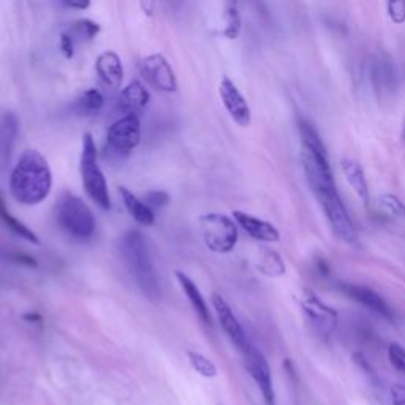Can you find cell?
<instances>
[{"label":"cell","instance_id":"cell-1","mask_svg":"<svg viewBox=\"0 0 405 405\" xmlns=\"http://www.w3.org/2000/svg\"><path fill=\"white\" fill-rule=\"evenodd\" d=\"M51 189L53 173L45 156L35 149L24 151L10 176L13 198L21 205L37 206L46 200Z\"/></svg>","mask_w":405,"mask_h":405},{"label":"cell","instance_id":"cell-2","mask_svg":"<svg viewBox=\"0 0 405 405\" xmlns=\"http://www.w3.org/2000/svg\"><path fill=\"white\" fill-rule=\"evenodd\" d=\"M124 261L131 277L138 283L141 292L149 301L157 303L162 298L160 281H158L154 261H152L147 241L138 229H130L120 238L119 243Z\"/></svg>","mask_w":405,"mask_h":405},{"label":"cell","instance_id":"cell-3","mask_svg":"<svg viewBox=\"0 0 405 405\" xmlns=\"http://www.w3.org/2000/svg\"><path fill=\"white\" fill-rule=\"evenodd\" d=\"M79 169L86 194L91 196V200L100 206L102 209H111V196H109L105 174L98 167L95 141L91 133H84L83 136V152H81Z\"/></svg>","mask_w":405,"mask_h":405},{"label":"cell","instance_id":"cell-4","mask_svg":"<svg viewBox=\"0 0 405 405\" xmlns=\"http://www.w3.org/2000/svg\"><path fill=\"white\" fill-rule=\"evenodd\" d=\"M57 220L70 236L89 239L95 233V217L86 202L72 194H64L57 205Z\"/></svg>","mask_w":405,"mask_h":405},{"label":"cell","instance_id":"cell-5","mask_svg":"<svg viewBox=\"0 0 405 405\" xmlns=\"http://www.w3.org/2000/svg\"><path fill=\"white\" fill-rule=\"evenodd\" d=\"M202 239L206 247L216 254H228L238 244V227L232 218L225 214H205L200 217Z\"/></svg>","mask_w":405,"mask_h":405},{"label":"cell","instance_id":"cell-6","mask_svg":"<svg viewBox=\"0 0 405 405\" xmlns=\"http://www.w3.org/2000/svg\"><path fill=\"white\" fill-rule=\"evenodd\" d=\"M140 141L141 124L138 114H125L106 131V152L117 158H124L140 144Z\"/></svg>","mask_w":405,"mask_h":405},{"label":"cell","instance_id":"cell-7","mask_svg":"<svg viewBox=\"0 0 405 405\" xmlns=\"http://www.w3.org/2000/svg\"><path fill=\"white\" fill-rule=\"evenodd\" d=\"M317 200L323 207V212H325L332 232L348 244L357 243V229H355L352 218H350L346 206H343L341 196H339V191L334 190L317 195Z\"/></svg>","mask_w":405,"mask_h":405},{"label":"cell","instance_id":"cell-8","mask_svg":"<svg viewBox=\"0 0 405 405\" xmlns=\"http://www.w3.org/2000/svg\"><path fill=\"white\" fill-rule=\"evenodd\" d=\"M301 309H303L304 315L308 317V320L317 334H320L321 337H330L332 331L336 330L337 325V312L330 305L323 303V301L317 296L310 290H304L303 294L299 298Z\"/></svg>","mask_w":405,"mask_h":405},{"label":"cell","instance_id":"cell-9","mask_svg":"<svg viewBox=\"0 0 405 405\" xmlns=\"http://www.w3.org/2000/svg\"><path fill=\"white\" fill-rule=\"evenodd\" d=\"M140 73L156 91L171 92L178 91V79L168 60L162 54H152L140 62Z\"/></svg>","mask_w":405,"mask_h":405},{"label":"cell","instance_id":"cell-10","mask_svg":"<svg viewBox=\"0 0 405 405\" xmlns=\"http://www.w3.org/2000/svg\"><path fill=\"white\" fill-rule=\"evenodd\" d=\"M245 357V364L250 372L252 379L255 380L256 386L261 393L263 399L267 405H276V393H274V383H272V374L271 368L267 364V359L265 358L260 350L255 347H250Z\"/></svg>","mask_w":405,"mask_h":405},{"label":"cell","instance_id":"cell-11","mask_svg":"<svg viewBox=\"0 0 405 405\" xmlns=\"http://www.w3.org/2000/svg\"><path fill=\"white\" fill-rule=\"evenodd\" d=\"M212 304H214L218 321H220L223 331L227 332L229 341H232L234 346H236L239 352H243L244 355L247 353L252 347L249 339H247V334H245L244 328L241 326L239 320L236 319V315L233 314V310L228 305L227 301L223 299L218 293H214L212 294Z\"/></svg>","mask_w":405,"mask_h":405},{"label":"cell","instance_id":"cell-12","mask_svg":"<svg viewBox=\"0 0 405 405\" xmlns=\"http://www.w3.org/2000/svg\"><path fill=\"white\" fill-rule=\"evenodd\" d=\"M218 92H220L223 106H225L234 122H236L239 127H249L252 120L250 108L247 105V102H245L244 95L239 92L236 84L225 76V78H222L220 81Z\"/></svg>","mask_w":405,"mask_h":405},{"label":"cell","instance_id":"cell-13","mask_svg":"<svg viewBox=\"0 0 405 405\" xmlns=\"http://www.w3.org/2000/svg\"><path fill=\"white\" fill-rule=\"evenodd\" d=\"M339 290L343 294H347L350 299L357 301V303L364 305V308H368L372 312H375V314L385 317V319H391V309L388 308L385 299L379 293H375L374 290L363 285H355V283H341Z\"/></svg>","mask_w":405,"mask_h":405},{"label":"cell","instance_id":"cell-14","mask_svg":"<svg viewBox=\"0 0 405 405\" xmlns=\"http://www.w3.org/2000/svg\"><path fill=\"white\" fill-rule=\"evenodd\" d=\"M233 217L234 220L239 223L241 228H243L245 233H249L254 239L263 241V243H277V241L281 239L279 229L267 220L245 214L243 211H234Z\"/></svg>","mask_w":405,"mask_h":405},{"label":"cell","instance_id":"cell-15","mask_svg":"<svg viewBox=\"0 0 405 405\" xmlns=\"http://www.w3.org/2000/svg\"><path fill=\"white\" fill-rule=\"evenodd\" d=\"M97 75L106 86L119 89L124 79L122 60L114 51H103L95 62Z\"/></svg>","mask_w":405,"mask_h":405},{"label":"cell","instance_id":"cell-16","mask_svg":"<svg viewBox=\"0 0 405 405\" xmlns=\"http://www.w3.org/2000/svg\"><path fill=\"white\" fill-rule=\"evenodd\" d=\"M370 79L372 84H374V89L382 97L391 95L397 89V76L391 60H385L382 57L374 60L370 68Z\"/></svg>","mask_w":405,"mask_h":405},{"label":"cell","instance_id":"cell-17","mask_svg":"<svg viewBox=\"0 0 405 405\" xmlns=\"http://www.w3.org/2000/svg\"><path fill=\"white\" fill-rule=\"evenodd\" d=\"M341 168L347 182L350 184V187L355 190V194H357L358 198L363 201V205L368 206L370 195L368 179H366L363 167H361L357 160H353V158H343L341 162Z\"/></svg>","mask_w":405,"mask_h":405},{"label":"cell","instance_id":"cell-18","mask_svg":"<svg viewBox=\"0 0 405 405\" xmlns=\"http://www.w3.org/2000/svg\"><path fill=\"white\" fill-rule=\"evenodd\" d=\"M149 92L140 81H131V83L120 92L119 106L127 114H138L149 103Z\"/></svg>","mask_w":405,"mask_h":405},{"label":"cell","instance_id":"cell-19","mask_svg":"<svg viewBox=\"0 0 405 405\" xmlns=\"http://www.w3.org/2000/svg\"><path fill=\"white\" fill-rule=\"evenodd\" d=\"M176 279H178L180 288H182L184 293L187 294L191 308H194V310L196 312V315L200 317L201 321L205 323V325H211L212 320H211L209 309H207V304H206L205 298H202L200 288L196 287L195 282L191 281L189 276H185L184 272L176 271Z\"/></svg>","mask_w":405,"mask_h":405},{"label":"cell","instance_id":"cell-20","mask_svg":"<svg viewBox=\"0 0 405 405\" xmlns=\"http://www.w3.org/2000/svg\"><path fill=\"white\" fill-rule=\"evenodd\" d=\"M119 194L122 196L124 200V205L127 207L129 214L135 218L136 222H140L141 225H147L151 227L152 223L156 220V216H154V211L151 209L149 206L146 205L144 201H141L138 196L131 194L129 189L125 187H119Z\"/></svg>","mask_w":405,"mask_h":405},{"label":"cell","instance_id":"cell-21","mask_svg":"<svg viewBox=\"0 0 405 405\" xmlns=\"http://www.w3.org/2000/svg\"><path fill=\"white\" fill-rule=\"evenodd\" d=\"M103 105H105V98H103L102 92L97 89H87L75 100V111L81 114V116H92L102 111Z\"/></svg>","mask_w":405,"mask_h":405},{"label":"cell","instance_id":"cell-22","mask_svg":"<svg viewBox=\"0 0 405 405\" xmlns=\"http://www.w3.org/2000/svg\"><path fill=\"white\" fill-rule=\"evenodd\" d=\"M298 130L301 136V143H303V149H309L315 154L328 157L326 146L323 144L319 131L314 129V125L309 124L305 119H298Z\"/></svg>","mask_w":405,"mask_h":405},{"label":"cell","instance_id":"cell-23","mask_svg":"<svg viewBox=\"0 0 405 405\" xmlns=\"http://www.w3.org/2000/svg\"><path fill=\"white\" fill-rule=\"evenodd\" d=\"M258 270L270 277H281L285 274V263L277 252L266 249L261 252Z\"/></svg>","mask_w":405,"mask_h":405},{"label":"cell","instance_id":"cell-24","mask_svg":"<svg viewBox=\"0 0 405 405\" xmlns=\"http://www.w3.org/2000/svg\"><path fill=\"white\" fill-rule=\"evenodd\" d=\"M0 218H2V222L10 229H12V232L16 234V236L23 238L26 241H29V243L35 244V245L40 244V241H38L37 234L34 232H32V229H29L26 225H23V223H21L18 220V218H15L12 214H10V212L7 211V207H5V205H3V200L2 198H0Z\"/></svg>","mask_w":405,"mask_h":405},{"label":"cell","instance_id":"cell-25","mask_svg":"<svg viewBox=\"0 0 405 405\" xmlns=\"http://www.w3.org/2000/svg\"><path fill=\"white\" fill-rule=\"evenodd\" d=\"M65 32L73 38L75 43L78 40L91 41L98 35V32H100V26L91 19H79L76 21L75 24L70 26Z\"/></svg>","mask_w":405,"mask_h":405},{"label":"cell","instance_id":"cell-26","mask_svg":"<svg viewBox=\"0 0 405 405\" xmlns=\"http://www.w3.org/2000/svg\"><path fill=\"white\" fill-rule=\"evenodd\" d=\"M225 29L223 35L229 40H236L241 34V16L238 10V0H228L227 2V13H225Z\"/></svg>","mask_w":405,"mask_h":405},{"label":"cell","instance_id":"cell-27","mask_svg":"<svg viewBox=\"0 0 405 405\" xmlns=\"http://www.w3.org/2000/svg\"><path fill=\"white\" fill-rule=\"evenodd\" d=\"M377 207H379V211H382L383 214L390 217H405V205L396 195H380L379 198H377Z\"/></svg>","mask_w":405,"mask_h":405},{"label":"cell","instance_id":"cell-28","mask_svg":"<svg viewBox=\"0 0 405 405\" xmlns=\"http://www.w3.org/2000/svg\"><path fill=\"white\" fill-rule=\"evenodd\" d=\"M190 366L194 368L200 375L206 377V379H214L217 375V366L212 363L209 358H206L205 355L196 353V352H189L187 353Z\"/></svg>","mask_w":405,"mask_h":405},{"label":"cell","instance_id":"cell-29","mask_svg":"<svg viewBox=\"0 0 405 405\" xmlns=\"http://www.w3.org/2000/svg\"><path fill=\"white\" fill-rule=\"evenodd\" d=\"M144 202L151 207L152 211L162 209V207H165L169 202V195L167 194V191H162V190L147 191V194L144 195Z\"/></svg>","mask_w":405,"mask_h":405},{"label":"cell","instance_id":"cell-30","mask_svg":"<svg viewBox=\"0 0 405 405\" xmlns=\"http://www.w3.org/2000/svg\"><path fill=\"white\" fill-rule=\"evenodd\" d=\"M388 359L394 369L405 372V348L399 343H391L388 348Z\"/></svg>","mask_w":405,"mask_h":405},{"label":"cell","instance_id":"cell-31","mask_svg":"<svg viewBox=\"0 0 405 405\" xmlns=\"http://www.w3.org/2000/svg\"><path fill=\"white\" fill-rule=\"evenodd\" d=\"M388 15L394 24L405 23V0H388Z\"/></svg>","mask_w":405,"mask_h":405},{"label":"cell","instance_id":"cell-32","mask_svg":"<svg viewBox=\"0 0 405 405\" xmlns=\"http://www.w3.org/2000/svg\"><path fill=\"white\" fill-rule=\"evenodd\" d=\"M75 45H76L75 40L67 34V32H64V34L60 35V43H59L60 51H62V54L67 59H72L75 56Z\"/></svg>","mask_w":405,"mask_h":405},{"label":"cell","instance_id":"cell-33","mask_svg":"<svg viewBox=\"0 0 405 405\" xmlns=\"http://www.w3.org/2000/svg\"><path fill=\"white\" fill-rule=\"evenodd\" d=\"M391 399L393 405H405V386L401 383L391 385Z\"/></svg>","mask_w":405,"mask_h":405},{"label":"cell","instance_id":"cell-34","mask_svg":"<svg viewBox=\"0 0 405 405\" xmlns=\"http://www.w3.org/2000/svg\"><path fill=\"white\" fill-rule=\"evenodd\" d=\"M62 2L73 10H86L91 5V0H62Z\"/></svg>","mask_w":405,"mask_h":405},{"label":"cell","instance_id":"cell-35","mask_svg":"<svg viewBox=\"0 0 405 405\" xmlns=\"http://www.w3.org/2000/svg\"><path fill=\"white\" fill-rule=\"evenodd\" d=\"M140 5H141V10L144 12V15L152 16V13H154L156 0H140Z\"/></svg>","mask_w":405,"mask_h":405}]
</instances>
